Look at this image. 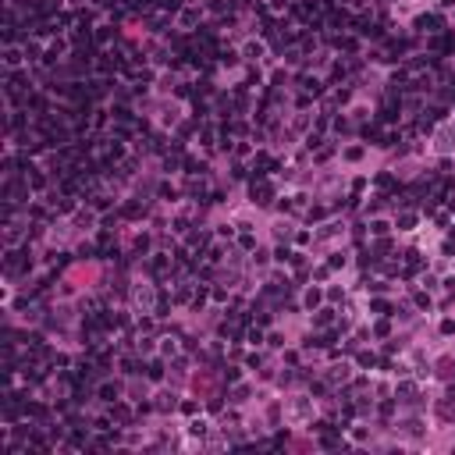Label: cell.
Instances as JSON below:
<instances>
[{"label": "cell", "mask_w": 455, "mask_h": 455, "mask_svg": "<svg viewBox=\"0 0 455 455\" xmlns=\"http://www.w3.org/2000/svg\"><path fill=\"white\" fill-rule=\"evenodd\" d=\"M285 416H288L292 423L313 420V399H310V395H292V399H285Z\"/></svg>", "instance_id": "6da1fadb"}, {"label": "cell", "mask_w": 455, "mask_h": 455, "mask_svg": "<svg viewBox=\"0 0 455 455\" xmlns=\"http://www.w3.org/2000/svg\"><path fill=\"white\" fill-rule=\"evenodd\" d=\"M154 285H149V281H135L132 285V306L139 310V313H149V310H154Z\"/></svg>", "instance_id": "7a4b0ae2"}, {"label": "cell", "mask_w": 455, "mask_h": 455, "mask_svg": "<svg viewBox=\"0 0 455 455\" xmlns=\"http://www.w3.org/2000/svg\"><path fill=\"white\" fill-rule=\"evenodd\" d=\"M434 154H438V157L455 154V129H452V125L438 129V135H434Z\"/></svg>", "instance_id": "3957f363"}, {"label": "cell", "mask_w": 455, "mask_h": 455, "mask_svg": "<svg viewBox=\"0 0 455 455\" xmlns=\"http://www.w3.org/2000/svg\"><path fill=\"white\" fill-rule=\"evenodd\" d=\"M338 235H345V224L331 221V224H324V231H317V242H331V238H338Z\"/></svg>", "instance_id": "277c9868"}, {"label": "cell", "mask_w": 455, "mask_h": 455, "mask_svg": "<svg viewBox=\"0 0 455 455\" xmlns=\"http://www.w3.org/2000/svg\"><path fill=\"white\" fill-rule=\"evenodd\" d=\"M192 388L199 391V395H210V391H214V374H196V377H192Z\"/></svg>", "instance_id": "5b68a950"}, {"label": "cell", "mask_w": 455, "mask_h": 455, "mask_svg": "<svg viewBox=\"0 0 455 455\" xmlns=\"http://www.w3.org/2000/svg\"><path fill=\"white\" fill-rule=\"evenodd\" d=\"M274 238H292V221H274Z\"/></svg>", "instance_id": "8992f818"}, {"label": "cell", "mask_w": 455, "mask_h": 455, "mask_svg": "<svg viewBox=\"0 0 455 455\" xmlns=\"http://www.w3.org/2000/svg\"><path fill=\"white\" fill-rule=\"evenodd\" d=\"M420 4H431V0H409V8H420Z\"/></svg>", "instance_id": "52a82bcc"}]
</instances>
